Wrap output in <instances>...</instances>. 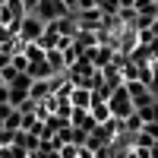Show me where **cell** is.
<instances>
[{"mask_svg":"<svg viewBox=\"0 0 158 158\" xmlns=\"http://www.w3.org/2000/svg\"><path fill=\"white\" fill-rule=\"evenodd\" d=\"M149 155H152V158H158V139H152V142H149Z\"/></svg>","mask_w":158,"mask_h":158,"instance_id":"4fadbf2b","label":"cell"},{"mask_svg":"<svg viewBox=\"0 0 158 158\" xmlns=\"http://www.w3.org/2000/svg\"><path fill=\"white\" fill-rule=\"evenodd\" d=\"M149 92L158 95V60H152V76H149Z\"/></svg>","mask_w":158,"mask_h":158,"instance_id":"9c48e42d","label":"cell"},{"mask_svg":"<svg viewBox=\"0 0 158 158\" xmlns=\"http://www.w3.org/2000/svg\"><path fill=\"white\" fill-rule=\"evenodd\" d=\"M3 3H6V0H0V6H3Z\"/></svg>","mask_w":158,"mask_h":158,"instance_id":"2e32d148","label":"cell"},{"mask_svg":"<svg viewBox=\"0 0 158 158\" xmlns=\"http://www.w3.org/2000/svg\"><path fill=\"white\" fill-rule=\"evenodd\" d=\"M0 85H3V76H0Z\"/></svg>","mask_w":158,"mask_h":158,"instance_id":"9a60e30c","label":"cell"},{"mask_svg":"<svg viewBox=\"0 0 158 158\" xmlns=\"http://www.w3.org/2000/svg\"><path fill=\"white\" fill-rule=\"evenodd\" d=\"M6 146H13V130L0 127V149H6Z\"/></svg>","mask_w":158,"mask_h":158,"instance_id":"8fae6325","label":"cell"},{"mask_svg":"<svg viewBox=\"0 0 158 158\" xmlns=\"http://www.w3.org/2000/svg\"><path fill=\"white\" fill-rule=\"evenodd\" d=\"M13 146H19L25 152H35L38 146H41V136H38V133H25V130H16V133H13Z\"/></svg>","mask_w":158,"mask_h":158,"instance_id":"277c9868","label":"cell"},{"mask_svg":"<svg viewBox=\"0 0 158 158\" xmlns=\"http://www.w3.org/2000/svg\"><path fill=\"white\" fill-rule=\"evenodd\" d=\"M70 104H73L76 111H89V104H92V89H76V85H73Z\"/></svg>","mask_w":158,"mask_h":158,"instance_id":"5b68a950","label":"cell"},{"mask_svg":"<svg viewBox=\"0 0 158 158\" xmlns=\"http://www.w3.org/2000/svg\"><path fill=\"white\" fill-rule=\"evenodd\" d=\"M3 127H6V130H13V133H16V130H22V114L13 108V111L3 117Z\"/></svg>","mask_w":158,"mask_h":158,"instance_id":"52a82bcc","label":"cell"},{"mask_svg":"<svg viewBox=\"0 0 158 158\" xmlns=\"http://www.w3.org/2000/svg\"><path fill=\"white\" fill-rule=\"evenodd\" d=\"M44 25H48V22H41L35 13H25L22 22H19V32H16L19 44H25V41H38V38H41V32H44Z\"/></svg>","mask_w":158,"mask_h":158,"instance_id":"7a4b0ae2","label":"cell"},{"mask_svg":"<svg viewBox=\"0 0 158 158\" xmlns=\"http://www.w3.org/2000/svg\"><path fill=\"white\" fill-rule=\"evenodd\" d=\"M6 98H10L6 95V85H0V104H6Z\"/></svg>","mask_w":158,"mask_h":158,"instance_id":"5bb4252c","label":"cell"},{"mask_svg":"<svg viewBox=\"0 0 158 158\" xmlns=\"http://www.w3.org/2000/svg\"><path fill=\"white\" fill-rule=\"evenodd\" d=\"M19 51L25 54V60H29V63H41V60H44V48H41V44H35V41L19 44Z\"/></svg>","mask_w":158,"mask_h":158,"instance_id":"8992f818","label":"cell"},{"mask_svg":"<svg viewBox=\"0 0 158 158\" xmlns=\"http://www.w3.org/2000/svg\"><path fill=\"white\" fill-rule=\"evenodd\" d=\"M108 111H111V117H117V120H127L130 114H136L133 98L127 95V89H123V85H117V89L111 92V98H108Z\"/></svg>","mask_w":158,"mask_h":158,"instance_id":"6da1fadb","label":"cell"},{"mask_svg":"<svg viewBox=\"0 0 158 158\" xmlns=\"http://www.w3.org/2000/svg\"><path fill=\"white\" fill-rule=\"evenodd\" d=\"M10 67H13V70H19V73H25V70H29V60H25V54H22V51H16V54L10 57Z\"/></svg>","mask_w":158,"mask_h":158,"instance_id":"ba28073f","label":"cell"},{"mask_svg":"<svg viewBox=\"0 0 158 158\" xmlns=\"http://www.w3.org/2000/svg\"><path fill=\"white\" fill-rule=\"evenodd\" d=\"M0 76H3V85H10V82H13V79H16V76H19V70H13V67H10V63H6V67H3V70H0Z\"/></svg>","mask_w":158,"mask_h":158,"instance_id":"30bf717a","label":"cell"},{"mask_svg":"<svg viewBox=\"0 0 158 158\" xmlns=\"http://www.w3.org/2000/svg\"><path fill=\"white\" fill-rule=\"evenodd\" d=\"M67 13H70V6L63 0H38V6H35V16L41 22H54L60 16H67Z\"/></svg>","mask_w":158,"mask_h":158,"instance_id":"3957f363","label":"cell"},{"mask_svg":"<svg viewBox=\"0 0 158 158\" xmlns=\"http://www.w3.org/2000/svg\"><path fill=\"white\" fill-rule=\"evenodd\" d=\"M35 6H38V0H22V10L25 13H35Z\"/></svg>","mask_w":158,"mask_h":158,"instance_id":"7c38bea8","label":"cell"}]
</instances>
